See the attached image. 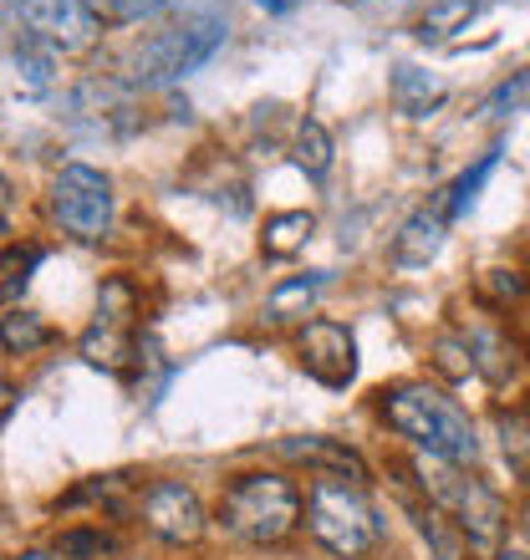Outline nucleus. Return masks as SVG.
Returning <instances> with one entry per match:
<instances>
[{"mask_svg": "<svg viewBox=\"0 0 530 560\" xmlns=\"http://www.w3.org/2000/svg\"><path fill=\"white\" fill-rule=\"evenodd\" d=\"M383 413L424 454L449 458V464H474L480 458V439H474L470 413L449 393H439V387H428V383L393 387V393H383Z\"/></svg>", "mask_w": 530, "mask_h": 560, "instance_id": "obj_1", "label": "nucleus"}, {"mask_svg": "<svg viewBox=\"0 0 530 560\" xmlns=\"http://www.w3.org/2000/svg\"><path fill=\"white\" fill-rule=\"evenodd\" d=\"M220 525L245 546H280L301 525V494L280 474H240L220 500Z\"/></svg>", "mask_w": 530, "mask_h": 560, "instance_id": "obj_2", "label": "nucleus"}, {"mask_svg": "<svg viewBox=\"0 0 530 560\" xmlns=\"http://www.w3.org/2000/svg\"><path fill=\"white\" fill-rule=\"evenodd\" d=\"M418 474H424V494L454 520L459 535H464L474 550H495V540H500V530H505L500 494H495L485 479H474L464 464H449V458H434V454L418 458Z\"/></svg>", "mask_w": 530, "mask_h": 560, "instance_id": "obj_3", "label": "nucleus"}, {"mask_svg": "<svg viewBox=\"0 0 530 560\" xmlns=\"http://www.w3.org/2000/svg\"><path fill=\"white\" fill-rule=\"evenodd\" d=\"M307 530L316 535V546L332 556H368L378 546V510L362 500L357 479L342 474H322L307 494Z\"/></svg>", "mask_w": 530, "mask_h": 560, "instance_id": "obj_4", "label": "nucleus"}, {"mask_svg": "<svg viewBox=\"0 0 530 560\" xmlns=\"http://www.w3.org/2000/svg\"><path fill=\"white\" fill-rule=\"evenodd\" d=\"M224 21L220 15H199V21H184V26H169L159 36H148L138 51H132V88H169L178 77H189L194 67H205L215 51L224 46Z\"/></svg>", "mask_w": 530, "mask_h": 560, "instance_id": "obj_5", "label": "nucleus"}, {"mask_svg": "<svg viewBox=\"0 0 530 560\" xmlns=\"http://www.w3.org/2000/svg\"><path fill=\"white\" fill-rule=\"evenodd\" d=\"M51 214L72 240H103L113 230V184L88 163H67L51 184Z\"/></svg>", "mask_w": 530, "mask_h": 560, "instance_id": "obj_6", "label": "nucleus"}, {"mask_svg": "<svg viewBox=\"0 0 530 560\" xmlns=\"http://www.w3.org/2000/svg\"><path fill=\"white\" fill-rule=\"evenodd\" d=\"M132 316H138V295H132L128 280H107L103 295H97V316L82 331V357L103 372H128L132 362Z\"/></svg>", "mask_w": 530, "mask_h": 560, "instance_id": "obj_7", "label": "nucleus"}, {"mask_svg": "<svg viewBox=\"0 0 530 560\" xmlns=\"http://www.w3.org/2000/svg\"><path fill=\"white\" fill-rule=\"evenodd\" d=\"M15 26H26V36L46 42L51 51H88L97 42V11L88 0H5Z\"/></svg>", "mask_w": 530, "mask_h": 560, "instance_id": "obj_8", "label": "nucleus"}, {"mask_svg": "<svg viewBox=\"0 0 530 560\" xmlns=\"http://www.w3.org/2000/svg\"><path fill=\"white\" fill-rule=\"evenodd\" d=\"M143 525L159 535L163 546H194L199 535H205V504L194 494L189 485H178V479H153L143 489Z\"/></svg>", "mask_w": 530, "mask_h": 560, "instance_id": "obj_9", "label": "nucleus"}, {"mask_svg": "<svg viewBox=\"0 0 530 560\" xmlns=\"http://www.w3.org/2000/svg\"><path fill=\"white\" fill-rule=\"evenodd\" d=\"M301 368L322 387H347L357 377V341L342 322H307L301 331Z\"/></svg>", "mask_w": 530, "mask_h": 560, "instance_id": "obj_10", "label": "nucleus"}, {"mask_svg": "<svg viewBox=\"0 0 530 560\" xmlns=\"http://www.w3.org/2000/svg\"><path fill=\"white\" fill-rule=\"evenodd\" d=\"M276 454L280 458H296V464H311V469H322V474H342V479H368V464L347 448V443H337V439H280L276 443Z\"/></svg>", "mask_w": 530, "mask_h": 560, "instance_id": "obj_11", "label": "nucleus"}, {"mask_svg": "<svg viewBox=\"0 0 530 560\" xmlns=\"http://www.w3.org/2000/svg\"><path fill=\"white\" fill-rule=\"evenodd\" d=\"M459 337H464V347H470V357H474V372H480L485 383L500 387L516 377V347H510L489 322H464Z\"/></svg>", "mask_w": 530, "mask_h": 560, "instance_id": "obj_12", "label": "nucleus"}, {"mask_svg": "<svg viewBox=\"0 0 530 560\" xmlns=\"http://www.w3.org/2000/svg\"><path fill=\"white\" fill-rule=\"evenodd\" d=\"M326 291V270H307V276H291V280H280L276 291L265 295V326H291L301 322L311 306H316V295Z\"/></svg>", "mask_w": 530, "mask_h": 560, "instance_id": "obj_13", "label": "nucleus"}, {"mask_svg": "<svg viewBox=\"0 0 530 560\" xmlns=\"http://www.w3.org/2000/svg\"><path fill=\"white\" fill-rule=\"evenodd\" d=\"M443 250V209H413L393 240L398 266H428Z\"/></svg>", "mask_w": 530, "mask_h": 560, "instance_id": "obj_14", "label": "nucleus"}, {"mask_svg": "<svg viewBox=\"0 0 530 560\" xmlns=\"http://www.w3.org/2000/svg\"><path fill=\"white\" fill-rule=\"evenodd\" d=\"M51 67H57V51L36 36H21L11 46V72H15V97H42L51 88Z\"/></svg>", "mask_w": 530, "mask_h": 560, "instance_id": "obj_15", "label": "nucleus"}, {"mask_svg": "<svg viewBox=\"0 0 530 560\" xmlns=\"http://www.w3.org/2000/svg\"><path fill=\"white\" fill-rule=\"evenodd\" d=\"M311 230H316V214H311V209L270 214V220H265V235H261V250L270 255V260H286V255H296L301 245H307Z\"/></svg>", "mask_w": 530, "mask_h": 560, "instance_id": "obj_16", "label": "nucleus"}, {"mask_svg": "<svg viewBox=\"0 0 530 560\" xmlns=\"http://www.w3.org/2000/svg\"><path fill=\"white\" fill-rule=\"evenodd\" d=\"M439 97H443V88L424 72V67H408V61H403L393 72V103L403 107L408 118H428V107L439 103Z\"/></svg>", "mask_w": 530, "mask_h": 560, "instance_id": "obj_17", "label": "nucleus"}, {"mask_svg": "<svg viewBox=\"0 0 530 560\" xmlns=\"http://www.w3.org/2000/svg\"><path fill=\"white\" fill-rule=\"evenodd\" d=\"M480 15V0H434L424 11V21H418V36L424 42H449L454 31H464Z\"/></svg>", "mask_w": 530, "mask_h": 560, "instance_id": "obj_18", "label": "nucleus"}, {"mask_svg": "<svg viewBox=\"0 0 530 560\" xmlns=\"http://www.w3.org/2000/svg\"><path fill=\"white\" fill-rule=\"evenodd\" d=\"M296 168L307 178H326V168H332V133L316 118L296 128Z\"/></svg>", "mask_w": 530, "mask_h": 560, "instance_id": "obj_19", "label": "nucleus"}, {"mask_svg": "<svg viewBox=\"0 0 530 560\" xmlns=\"http://www.w3.org/2000/svg\"><path fill=\"white\" fill-rule=\"evenodd\" d=\"M495 163H500V148H489L485 159L474 163V168H464V174L449 184V214H464V209L480 199V189H485V178L495 174Z\"/></svg>", "mask_w": 530, "mask_h": 560, "instance_id": "obj_20", "label": "nucleus"}, {"mask_svg": "<svg viewBox=\"0 0 530 560\" xmlns=\"http://www.w3.org/2000/svg\"><path fill=\"white\" fill-rule=\"evenodd\" d=\"M46 341V326L31 316V311H5V352L11 357H26L36 352Z\"/></svg>", "mask_w": 530, "mask_h": 560, "instance_id": "obj_21", "label": "nucleus"}, {"mask_svg": "<svg viewBox=\"0 0 530 560\" xmlns=\"http://www.w3.org/2000/svg\"><path fill=\"white\" fill-rule=\"evenodd\" d=\"M526 97H530V67H526V72H516V77H505L500 88L480 103V113H485V118H505V113H516Z\"/></svg>", "mask_w": 530, "mask_h": 560, "instance_id": "obj_22", "label": "nucleus"}, {"mask_svg": "<svg viewBox=\"0 0 530 560\" xmlns=\"http://www.w3.org/2000/svg\"><path fill=\"white\" fill-rule=\"evenodd\" d=\"M113 550V540H107L103 530H67L57 535V556L61 560H92V556H107Z\"/></svg>", "mask_w": 530, "mask_h": 560, "instance_id": "obj_23", "label": "nucleus"}, {"mask_svg": "<svg viewBox=\"0 0 530 560\" xmlns=\"http://www.w3.org/2000/svg\"><path fill=\"white\" fill-rule=\"evenodd\" d=\"M97 15H107V21H148V15L169 11L174 0H88Z\"/></svg>", "mask_w": 530, "mask_h": 560, "instance_id": "obj_24", "label": "nucleus"}, {"mask_svg": "<svg viewBox=\"0 0 530 560\" xmlns=\"http://www.w3.org/2000/svg\"><path fill=\"white\" fill-rule=\"evenodd\" d=\"M434 357H439V368L454 377V383H464L474 372V357H470V347H464V337H439L434 341Z\"/></svg>", "mask_w": 530, "mask_h": 560, "instance_id": "obj_25", "label": "nucleus"}, {"mask_svg": "<svg viewBox=\"0 0 530 560\" xmlns=\"http://www.w3.org/2000/svg\"><path fill=\"white\" fill-rule=\"evenodd\" d=\"M485 291L495 295V301H516V295H526V280H520L516 270H489V276H485Z\"/></svg>", "mask_w": 530, "mask_h": 560, "instance_id": "obj_26", "label": "nucleus"}, {"mask_svg": "<svg viewBox=\"0 0 530 560\" xmlns=\"http://www.w3.org/2000/svg\"><path fill=\"white\" fill-rule=\"evenodd\" d=\"M15 291H26V266L15 270V255H11V260H5V301H11V306H15Z\"/></svg>", "mask_w": 530, "mask_h": 560, "instance_id": "obj_27", "label": "nucleus"}, {"mask_svg": "<svg viewBox=\"0 0 530 560\" xmlns=\"http://www.w3.org/2000/svg\"><path fill=\"white\" fill-rule=\"evenodd\" d=\"M255 5H261L265 15H291L296 5H301V0H255Z\"/></svg>", "mask_w": 530, "mask_h": 560, "instance_id": "obj_28", "label": "nucleus"}, {"mask_svg": "<svg viewBox=\"0 0 530 560\" xmlns=\"http://www.w3.org/2000/svg\"><path fill=\"white\" fill-rule=\"evenodd\" d=\"M520 530H526V540H530V504L520 510Z\"/></svg>", "mask_w": 530, "mask_h": 560, "instance_id": "obj_29", "label": "nucleus"}, {"mask_svg": "<svg viewBox=\"0 0 530 560\" xmlns=\"http://www.w3.org/2000/svg\"><path fill=\"white\" fill-rule=\"evenodd\" d=\"M15 560H51V556H42V550H26V556H15Z\"/></svg>", "mask_w": 530, "mask_h": 560, "instance_id": "obj_30", "label": "nucleus"}]
</instances>
